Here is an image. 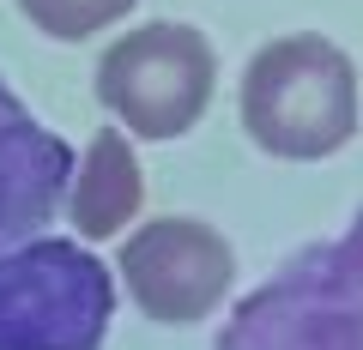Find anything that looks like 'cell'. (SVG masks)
<instances>
[{
	"label": "cell",
	"mask_w": 363,
	"mask_h": 350,
	"mask_svg": "<svg viewBox=\"0 0 363 350\" xmlns=\"http://www.w3.org/2000/svg\"><path fill=\"white\" fill-rule=\"evenodd\" d=\"M218 350H363V211L236 302Z\"/></svg>",
	"instance_id": "cell-1"
},
{
	"label": "cell",
	"mask_w": 363,
	"mask_h": 350,
	"mask_svg": "<svg viewBox=\"0 0 363 350\" xmlns=\"http://www.w3.org/2000/svg\"><path fill=\"white\" fill-rule=\"evenodd\" d=\"M242 133L267 157L315 163L357 133V73L327 37H279L242 73Z\"/></svg>",
	"instance_id": "cell-2"
},
{
	"label": "cell",
	"mask_w": 363,
	"mask_h": 350,
	"mask_svg": "<svg viewBox=\"0 0 363 350\" xmlns=\"http://www.w3.org/2000/svg\"><path fill=\"white\" fill-rule=\"evenodd\" d=\"M116 272L85 242H25L0 254V350H104Z\"/></svg>",
	"instance_id": "cell-3"
},
{
	"label": "cell",
	"mask_w": 363,
	"mask_h": 350,
	"mask_svg": "<svg viewBox=\"0 0 363 350\" xmlns=\"http://www.w3.org/2000/svg\"><path fill=\"white\" fill-rule=\"evenodd\" d=\"M218 54L194 25L128 30L97 66V103L140 139H182L212 103Z\"/></svg>",
	"instance_id": "cell-4"
},
{
	"label": "cell",
	"mask_w": 363,
	"mask_h": 350,
	"mask_svg": "<svg viewBox=\"0 0 363 350\" xmlns=\"http://www.w3.org/2000/svg\"><path fill=\"white\" fill-rule=\"evenodd\" d=\"M128 296L140 302V314L164 326H194L224 302L236 278L230 242L200 218H152L121 242L116 259Z\"/></svg>",
	"instance_id": "cell-5"
},
{
	"label": "cell",
	"mask_w": 363,
	"mask_h": 350,
	"mask_svg": "<svg viewBox=\"0 0 363 350\" xmlns=\"http://www.w3.org/2000/svg\"><path fill=\"white\" fill-rule=\"evenodd\" d=\"M73 187V151L49 133L0 78V254L25 247L61 211Z\"/></svg>",
	"instance_id": "cell-6"
},
{
	"label": "cell",
	"mask_w": 363,
	"mask_h": 350,
	"mask_svg": "<svg viewBox=\"0 0 363 350\" xmlns=\"http://www.w3.org/2000/svg\"><path fill=\"white\" fill-rule=\"evenodd\" d=\"M140 157L121 139L116 127H104L91 139L85 163H73V187H67V211H73V230L85 242H104V235H121L140 211Z\"/></svg>",
	"instance_id": "cell-7"
},
{
	"label": "cell",
	"mask_w": 363,
	"mask_h": 350,
	"mask_svg": "<svg viewBox=\"0 0 363 350\" xmlns=\"http://www.w3.org/2000/svg\"><path fill=\"white\" fill-rule=\"evenodd\" d=\"M18 6L43 37H61V42H85L104 25L133 13V0H18Z\"/></svg>",
	"instance_id": "cell-8"
}]
</instances>
